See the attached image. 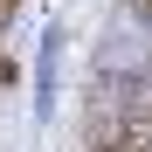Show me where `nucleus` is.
<instances>
[{
  "label": "nucleus",
  "mask_w": 152,
  "mask_h": 152,
  "mask_svg": "<svg viewBox=\"0 0 152 152\" xmlns=\"http://www.w3.org/2000/svg\"><path fill=\"white\" fill-rule=\"evenodd\" d=\"M14 83H21V62L7 56V48H0V90H14Z\"/></svg>",
  "instance_id": "nucleus-1"
},
{
  "label": "nucleus",
  "mask_w": 152,
  "mask_h": 152,
  "mask_svg": "<svg viewBox=\"0 0 152 152\" xmlns=\"http://www.w3.org/2000/svg\"><path fill=\"white\" fill-rule=\"evenodd\" d=\"M14 14H21V0H0V35L14 28Z\"/></svg>",
  "instance_id": "nucleus-2"
}]
</instances>
